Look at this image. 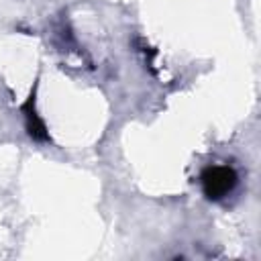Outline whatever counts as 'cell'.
<instances>
[{
	"label": "cell",
	"instance_id": "1",
	"mask_svg": "<svg viewBox=\"0 0 261 261\" xmlns=\"http://www.w3.org/2000/svg\"><path fill=\"white\" fill-rule=\"evenodd\" d=\"M234 186H237V173L228 165H214L202 173V190L210 200H218L230 194Z\"/></svg>",
	"mask_w": 261,
	"mask_h": 261
}]
</instances>
